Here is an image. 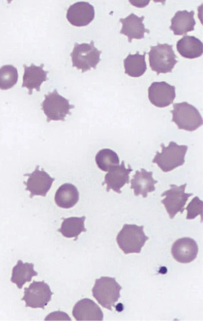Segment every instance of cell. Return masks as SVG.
<instances>
[{
  "label": "cell",
  "instance_id": "ffe728a7",
  "mask_svg": "<svg viewBox=\"0 0 203 321\" xmlns=\"http://www.w3.org/2000/svg\"><path fill=\"white\" fill-rule=\"evenodd\" d=\"M201 41L191 36H184L178 41L176 44L177 51L180 54L186 58L193 59L200 56L202 54Z\"/></svg>",
  "mask_w": 203,
  "mask_h": 321
},
{
  "label": "cell",
  "instance_id": "277c9868",
  "mask_svg": "<svg viewBox=\"0 0 203 321\" xmlns=\"http://www.w3.org/2000/svg\"><path fill=\"white\" fill-rule=\"evenodd\" d=\"M148 54L150 67L157 74L172 72L178 61L173 45L166 43L151 46Z\"/></svg>",
  "mask_w": 203,
  "mask_h": 321
},
{
  "label": "cell",
  "instance_id": "30bf717a",
  "mask_svg": "<svg viewBox=\"0 0 203 321\" xmlns=\"http://www.w3.org/2000/svg\"><path fill=\"white\" fill-rule=\"evenodd\" d=\"M39 167L37 166L31 173L24 174L28 176L27 181L23 183L26 185L25 190L30 193V198L35 196L46 197L55 180L43 169L40 170Z\"/></svg>",
  "mask_w": 203,
  "mask_h": 321
},
{
  "label": "cell",
  "instance_id": "3957f363",
  "mask_svg": "<svg viewBox=\"0 0 203 321\" xmlns=\"http://www.w3.org/2000/svg\"><path fill=\"white\" fill-rule=\"evenodd\" d=\"M161 152L157 151L152 160L164 172H168L183 165L185 163V156L188 146L178 145L171 141L167 146L160 144Z\"/></svg>",
  "mask_w": 203,
  "mask_h": 321
},
{
  "label": "cell",
  "instance_id": "52a82bcc",
  "mask_svg": "<svg viewBox=\"0 0 203 321\" xmlns=\"http://www.w3.org/2000/svg\"><path fill=\"white\" fill-rule=\"evenodd\" d=\"M41 106L48 122L51 120L64 121L66 116L71 114L70 109L75 107L69 104L68 100L60 95L56 89L45 95Z\"/></svg>",
  "mask_w": 203,
  "mask_h": 321
},
{
  "label": "cell",
  "instance_id": "ba28073f",
  "mask_svg": "<svg viewBox=\"0 0 203 321\" xmlns=\"http://www.w3.org/2000/svg\"><path fill=\"white\" fill-rule=\"evenodd\" d=\"M186 185V183L180 186L171 184L170 189L161 195V197L165 196L161 202L164 205L171 219H173L178 212H183L186 202L193 195L192 193L185 192Z\"/></svg>",
  "mask_w": 203,
  "mask_h": 321
},
{
  "label": "cell",
  "instance_id": "4fadbf2b",
  "mask_svg": "<svg viewBox=\"0 0 203 321\" xmlns=\"http://www.w3.org/2000/svg\"><path fill=\"white\" fill-rule=\"evenodd\" d=\"M94 7L88 2H78L71 5L66 12V18L74 26L88 25L94 19Z\"/></svg>",
  "mask_w": 203,
  "mask_h": 321
},
{
  "label": "cell",
  "instance_id": "5b68a950",
  "mask_svg": "<svg viewBox=\"0 0 203 321\" xmlns=\"http://www.w3.org/2000/svg\"><path fill=\"white\" fill-rule=\"evenodd\" d=\"M171 111L173 115L172 121L179 129L192 132L202 124V117L198 110L186 102L175 103Z\"/></svg>",
  "mask_w": 203,
  "mask_h": 321
},
{
  "label": "cell",
  "instance_id": "83f0119b",
  "mask_svg": "<svg viewBox=\"0 0 203 321\" xmlns=\"http://www.w3.org/2000/svg\"><path fill=\"white\" fill-rule=\"evenodd\" d=\"M45 320H71V319L66 313L57 311L49 313Z\"/></svg>",
  "mask_w": 203,
  "mask_h": 321
},
{
  "label": "cell",
  "instance_id": "44dd1931",
  "mask_svg": "<svg viewBox=\"0 0 203 321\" xmlns=\"http://www.w3.org/2000/svg\"><path fill=\"white\" fill-rule=\"evenodd\" d=\"M79 193L77 187L71 183H64L57 190L54 197L56 205L62 208L74 207L78 202Z\"/></svg>",
  "mask_w": 203,
  "mask_h": 321
},
{
  "label": "cell",
  "instance_id": "d4e9b609",
  "mask_svg": "<svg viewBox=\"0 0 203 321\" xmlns=\"http://www.w3.org/2000/svg\"><path fill=\"white\" fill-rule=\"evenodd\" d=\"M95 160L97 167L104 172H108L111 167L119 165L120 162L117 154L109 148L100 150Z\"/></svg>",
  "mask_w": 203,
  "mask_h": 321
},
{
  "label": "cell",
  "instance_id": "d6986e66",
  "mask_svg": "<svg viewBox=\"0 0 203 321\" xmlns=\"http://www.w3.org/2000/svg\"><path fill=\"white\" fill-rule=\"evenodd\" d=\"M194 12L187 10L178 11L171 19L170 28L175 35H183L194 30L196 24L194 18Z\"/></svg>",
  "mask_w": 203,
  "mask_h": 321
},
{
  "label": "cell",
  "instance_id": "9c48e42d",
  "mask_svg": "<svg viewBox=\"0 0 203 321\" xmlns=\"http://www.w3.org/2000/svg\"><path fill=\"white\" fill-rule=\"evenodd\" d=\"M24 296L21 299L25 302V307L44 309L51 300L53 294L50 286L44 281H33L28 287L24 288Z\"/></svg>",
  "mask_w": 203,
  "mask_h": 321
},
{
  "label": "cell",
  "instance_id": "e0dca14e",
  "mask_svg": "<svg viewBox=\"0 0 203 321\" xmlns=\"http://www.w3.org/2000/svg\"><path fill=\"white\" fill-rule=\"evenodd\" d=\"M152 175V171H147L143 168L136 171L130 180V189H133L135 196L141 195L143 198H147L148 193L155 190L154 185L157 181L154 179Z\"/></svg>",
  "mask_w": 203,
  "mask_h": 321
},
{
  "label": "cell",
  "instance_id": "484cf974",
  "mask_svg": "<svg viewBox=\"0 0 203 321\" xmlns=\"http://www.w3.org/2000/svg\"><path fill=\"white\" fill-rule=\"evenodd\" d=\"M18 78V71L15 67L11 65L2 66L0 68V89H10L16 84Z\"/></svg>",
  "mask_w": 203,
  "mask_h": 321
},
{
  "label": "cell",
  "instance_id": "7402d4cb",
  "mask_svg": "<svg viewBox=\"0 0 203 321\" xmlns=\"http://www.w3.org/2000/svg\"><path fill=\"white\" fill-rule=\"evenodd\" d=\"M33 268V264L24 263L21 260H18L12 269L11 282L15 283L18 288L21 289L26 282L31 280L32 277L38 275V272Z\"/></svg>",
  "mask_w": 203,
  "mask_h": 321
},
{
  "label": "cell",
  "instance_id": "ac0fdd59",
  "mask_svg": "<svg viewBox=\"0 0 203 321\" xmlns=\"http://www.w3.org/2000/svg\"><path fill=\"white\" fill-rule=\"evenodd\" d=\"M44 66L41 64L40 66H37L31 63L28 67L25 64L23 65L24 72L22 87L28 89L29 95L32 94L33 89L38 91H40L42 83L48 79L47 77L48 71L43 70Z\"/></svg>",
  "mask_w": 203,
  "mask_h": 321
},
{
  "label": "cell",
  "instance_id": "4316f807",
  "mask_svg": "<svg viewBox=\"0 0 203 321\" xmlns=\"http://www.w3.org/2000/svg\"><path fill=\"white\" fill-rule=\"evenodd\" d=\"M185 209L187 211L186 217L187 219H193L198 215L202 218V201L196 196L192 199Z\"/></svg>",
  "mask_w": 203,
  "mask_h": 321
},
{
  "label": "cell",
  "instance_id": "603a6c76",
  "mask_svg": "<svg viewBox=\"0 0 203 321\" xmlns=\"http://www.w3.org/2000/svg\"><path fill=\"white\" fill-rule=\"evenodd\" d=\"M62 219L63 221L61 228L58 230V231L66 238H75L74 241H75L82 232H85L87 231L84 226V221L86 219L85 216Z\"/></svg>",
  "mask_w": 203,
  "mask_h": 321
},
{
  "label": "cell",
  "instance_id": "7a4b0ae2",
  "mask_svg": "<svg viewBox=\"0 0 203 321\" xmlns=\"http://www.w3.org/2000/svg\"><path fill=\"white\" fill-rule=\"evenodd\" d=\"M121 285L115 278L102 276L96 279L92 288L93 297L104 308L112 311L120 298Z\"/></svg>",
  "mask_w": 203,
  "mask_h": 321
},
{
  "label": "cell",
  "instance_id": "5bb4252c",
  "mask_svg": "<svg viewBox=\"0 0 203 321\" xmlns=\"http://www.w3.org/2000/svg\"><path fill=\"white\" fill-rule=\"evenodd\" d=\"M128 166V168H126L124 160H122L120 165L114 166L109 169L102 184L103 185L107 184L108 192L112 189L118 194H121V188L129 183V175L132 169L129 165Z\"/></svg>",
  "mask_w": 203,
  "mask_h": 321
},
{
  "label": "cell",
  "instance_id": "6da1fadb",
  "mask_svg": "<svg viewBox=\"0 0 203 321\" xmlns=\"http://www.w3.org/2000/svg\"><path fill=\"white\" fill-rule=\"evenodd\" d=\"M149 239L144 232V226L124 224L116 236L119 248L126 254L139 253Z\"/></svg>",
  "mask_w": 203,
  "mask_h": 321
},
{
  "label": "cell",
  "instance_id": "9a60e30c",
  "mask_svg": "<svg viewBox=\"0 0 203 321\" xmlns=\"http://www.w3.org/2000/svg\"><path fill=\"white\" fill-rule=\"evenodd\" d=\"M72 314L76 320H103V312L93 300L84 298L75 305Z\"/></svg>",
  "mask_w": 203,
  "mask_h": 321
},
{
  "label": "cell",
  "instance_id": "7c38bea8",
  "mask_svg": "<svg viewBox=\"0 0 203 321\" xmlns=\"http://www.w3.org/2000/svg\"><path fill=\"white\" fill-rule=\"evenodd\" d=\"M198 252L196 241L190 237L177 239L173 244L171 252L174 259L179 263L187 264L193 261Z\"/></svg>",
  "mask_w": 203,
  "mask_h": 321
},
{
  "label": "cell",
  "instance_id": "cb8c5ba5",
  "mask_svg": "<svg viewBox=\"0 0 203 321\" xmlns=\"http://www.w3.org/2000/svg\"><path fill=\"white\" fill-rule=\"evenodd\" d=\"M145 52L140 54L137 51L134 54H129L123 60L125 73L132 77L142 76L147 70Z\"/></svg>",
  "mask_w": 203,
  "mask_h": 321
},
{
  "label": "cell",
  "instance_id": "8fae6325",
  "mask_svg": "<svg viewBox=\"0 0 203 321\" xmlns=\"http://www.w3.org/2000/svg\"><path fill=\"white\" fill-rule=\"evenodd\" d=\"M175 97V87L165 81L154 82L148 88L149 100L157 107L169 106L173 103Z\"/></svg>",
  "mask_w": 203,
  "mask_h": 321
},
{
  "label": "cell",
  "instance_id": "2e32d148",
  "mask_svg": "<svg viewBox=\"0 0 203 321\" xmlns=\"http://www.w3.org/2000/svg\"><path fill=\"white\" fill-rule=\"evenodd\" d=\"M144 18V16L138 17L131 13L126 17L119 19L122 24L120 33L127 37L129 43H131L133 39H143L145 33H150V30L145 28L143 22Z\"/></svg>",
  "mask_w": 203,
  "mask_h": 321
},
{
  "label": "cell",
  "instance_id": "8992f818",
  "mask_svg": "<svg viewBox=\"0 0 203 321\" xmlns=\"http://www.w3.org/2000/svg\"><path fill=\"white\" fill-rule=\"evenodd\" d=\"M101 51L95 46L93 41L89 44L75 43L72 52L70 54L72 57L73 67L81 70L82 73L95 69L99 62Z\"/></svg>",
  "mask_w": 203,
  "mask_h": 321
}]
</instances>
